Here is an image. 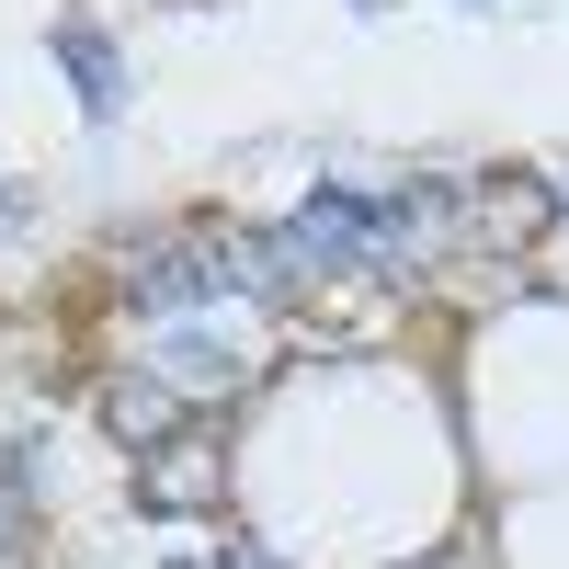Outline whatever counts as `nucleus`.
I'll return each instance as SVG.
<instances>
[{
	"label": "nucleus",
	"instance_id": "obj_3",
	"mask_svg": "<svg viewBox=\"0 0 569 569\" xmlns=\"http://www.w3.org/2000/svg\"><path fill=\"white\" fill-rule=\"evenodd\" d=\"M58 69H69V91H80V114H91V126H114V114H126V58H114V34H103V23H80V12H69V23H58Z\"/></svg>",
	"mask_w": 569,
	"mask_h": 569
},
{
	"label": "nucleus",
	"instance_id": "obj_4",
	"mask_svg": "<svg viewBox=\"0 0 569 569\" xmlns=\"http://www.w3.org/2000/svg\"><path fill=\"white\" fill-rule=\"evenodd\" d=\"M171 421H182V388H171V376H126V388H114V433H126V445H160Z\"/></svg>",
	"mask_w": 569,
	"mask_h": 569
},
{
	"label": "nucleus",
	"instance_id": "obj_1",
	"mask_svg": "<svg viewBox=\"0 0 569 569\" xmlns=\"http://www.w3.org/2000/svg\"><path fill=\"white\" fill-rule=\"evenodd\" d=\"M284 251H297V273H376V262H410V228H399V194L319 182V194L284 217Z\"/></svg>",
	"mask_w": 569,
	"mask_h": 569
},
{
	"label": "nucleus",
	"instance_id": "obj_5",
	"mask_svg": "<svg viewBox=\"0 0 569 569\" xmlns=\"http://www.w3.org/2000/svg\"><path fill=\"white\" fill-rule=\"evenodd\" d=\"M12 217H23V194H12V182H0V228H12Z\"/></svg>",
	"mask_w": 569,
	"mask_h": 569
},
{
	"label": "nucleus",
	"instance_id": "obj_2",
	"mask_svg": "<svg viewBox=\"0 0 569 569\" xmlns=\"http://www.w3.org/2000/svg\"><path fill=\"white\" fill-rule=\"evenodd\" d=\"M149 376H171V388H240L251 353L194 308V319H160V330H149Z\"/></svg>",
	"mask_w": 569,
	"mask_h": 569
}]
</instances>
